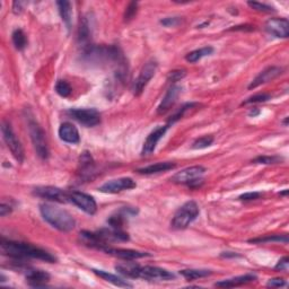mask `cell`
I'll list each match as a JSON object with an SVG mask.
<instances>
[{
    "instance_id": "cell-38",
    "label": "cell",
    "mask_w": 289,
    "mask_h": 289,
    "mask_svg": "<svg viewBox=\"0 0 289 289\" xmlns=\"http://www.w3.org/2000/svg\"><path fill=\"white\" fill-rule=\"evenodd\" d=\"M137 9H138V2H130L128 7L126 8V13H125V21L126 22H129L131 21L134 17V15L137 13Z\"/></svg>"
},
{
    "instance_id": "cell-27",
    "label": "cell",
    "mask_w": 289,
    "mask_h": 289,
    "mask_svg": "<svg viewBox=\"0 0 289 289\" xmlns=\"http://www.w3.org/2000/svg\"><path fill=\"white\" fill-rule=\"evenodd\" d=\"M214 53V48L213 47H203L201 49H196L194 51H191L186 56V60L190 64H195L196 61L201 60L202 58L207 56H210Z\"/></svg>"
},
{
    "instance_id": "cell-13",
    "label": "cell",
    "mask_w": 289,
    "mask_h": 289,
    "mask_svg": "<svg viewBox=\"0 0 289 289\" xmlns=\"http://www.w3.org/2000/svg\"><path fill=\"white\" fill-rule=\"evenodd\" d=\"M168 128H169L168 125L160 126L149 133L147 139H146L144 142V146H142V150H141L142 156H149L155 152L157 144H159L161 138L165 136V133H166Z\"/></svg>"
},
{
    "instance_id": "cell-7",
    "label": "cell",
    "mask_w": 289,
    "mask_h": 289,
    "mask_svg": "<svg viewBox=\"0 0 289 289\" xmlns=\"http://www.w3.org/2000/svg\"><path fill=\"white\" fill-rule=\"evenodd\" d=\"M157 70V63L156 61H148L145 64L144 67L140 70V74L138 78L134 80L132 84V93L136 96H139L144 92L145 87L147 86L148 83L156 74Z\"/></svg>"
},
{
    "instance_id": "cell-21",
    "label": "cell",
    "mask_w": 289,
    "mask_h": 289,
    "mask_svg": "<svg viewBox=\"0 0 289 289\" xmlns=\"http://www.w3.org/2000/svg\"><path fill=\"white\" fill-rule=\"evenodd\" d=\"M254 280H257V276L252 275V273H248V275L238 276V277H235V278L218 281V283L215 284V286L216 287H226V288L237 287V286H241V285L252 283V281H254Z\"/></svg>"
},
{
    "instance_id": "cell-8",
    "label": "cell",
    "mask_w": 289,
    "mask_h": 289,
    "mask_svg": "<svg viewBox=\"0 0 289 289\" xmlns=\"http://www.w3.org/2000/svg\"><path fill=\"white\" fill-rule=\"evenodd\" d=\"M69 202H72L75 206L78 207L80 210H83L84 213L91 216L94 215L96 213V210H97V205H96V201L93 196H91L87 193H84V192H69Z\"/></svg>"
},
{
    "instance_id": "cell-42",
    "label": "cell",
    "mask_w": 289,
    "mask_h": 289,
    "mask_svg": "<svg viewBox=\"0 0 289 289\" xmlns=\"http://www.w3.org/2000/svg\"><path fill=\"white\" fill-rule=\"evenodd\" d=\"M288 263H289L288 257H284L283 259H280L278 261V263H277L275 269H276V270H284V271H286L287 269H288Z\"/></svg>"
},
{
    "instance_id": "cell-44",
    "label": "cell",
    "mask_w": 289,
    "mask_h": 289,
    "mask_svg": "<svg viewBox=\"0 0 289 289\" xmlns=\"http://www.w3.org/2000/svg\"><path fill=\"white\" fill-rule=\"evenodd\" d=\"M23 5H24V3L21 2V1H15L13 3V10H14V13L15 14H19V13H21V11L23 10Z\"/></svg>"
},
{
    "instance_id": "cell-5",
    "label": "cell",
    "mask_w": 289,
    "mask_h": 289,
    "mask_svg": "<svg viewBox=\"0 0 289 289\" xmlns=\"http://www.w3.org/2000/svg\"><path fill=\"white\" fill-rule=\"evenodd\" d=\"M1 132H2V138L5 140L7 147L9 148L10 153L13 154L18 163H23L25 157L24 148L21 144V141L18 140V138L15 134L13 128H11L10 123L8 121H3L1 125Z\"/></svg>"
},
{
    "instance_id": "cell-33",
    "label": "cell",
    "mask_w": 289,
    "mask_h": 289,
    "mask_svg": "<svg viewBox=\"0 0 289 289\" xmlns=\"http://www.w3.org/2000/svg\"><path fill=\"white\" fill-rule=\"evenodd\" d=\"M195 105H196V103H187V104H184V105L181 107L180 110L176 111L175 114L173 115V117H171V119H169L168 122H167V125L171 126V125H173V123H175L177 120H180L181 118H183L184 113H186L189 109H192V107L195 106Z\"/></svg>"
},
{
    "instance_id": "cell-41",
    "label": "cell",
    "mask_w": 289,
    "mask_h": 289,
    "mask_svg": "<svg viewBox=\"0 0 289 289\" xmlns=\"http://www.w3.org/2000/svg\"><path fill=\"white\" fill-rule=\"evenodd\" d=\"M261 196V193L260 192H248V193H244L240 195V200H242V201H252V200H257L259 199Z\"/></svg>"
},
{
    "instance_id": "cell-22",
    "label": "cell",
    "mask_w": 289,
    "mask_h": 289,
    "mask_svg": "<svg viewBox=\"0 0 289 289\" xmlns=\"http://www.w3.org/2000/svg\"><path fill=\"white\" fill-rule=\"evenodd\" d=\"M173 168H175L174 163H172V161H161V163H156V164L149 165V166L138 168L137 172L140 173V174L152 175V174H157V173L171 171V169Z\"/></svg>"
},
{
    "instance_id": "cell-43",
    "label": "cell",
    "mask_w": 289,
    "mask_h": 289,
    "mask_svg": "<svg viewBox=\"0 0 289 289\" xmlns=\"http://www.w3.org/2000/svg\"><path fill=\"white\" fill-rule=\"evenodd\" d=\"M286 285V281L283 278H272L268 281L267 286L268 287H283Z\"/></svg>"
},
{
    "instance_id": "cell-14",
    "label": "cell",
    "mask_w": 289,
    "mask_h": 289,
    "mask_svg": "<svg viewBox=\"0 0 289 289\" xmlns=\"http://www.w3.org/2000/svg\"><path fill=\"white\" fill-rule=\"evenodd\" d=\"M265 30L273 36L287 38L289 35V22L287 18H270L265 23Z\"/></svg>"
},
{
    "instance_id": "cell-6",
    "label": "cell",
    "mask_w": 289,
    "mask_h": 289,
    "mask_svg": "<svg viewBox=\"0 0 289 289\" xmlns=\"http://www.w3.org/2000/svg\"><path fill=\"white\" fill-rule=\"evenodd\" d=\"M67 113L86 128H93L101 123V114L96 109H70Z\"/></svg>"
},
{
    "instance_id": "cell-36",
    "label": "cell",
    "mask_w": 289,
    "mask_h": 289,
    "mask_svg": "<svg viewBox=\"0 0 289 289\" xmlns=\"http://www.w3.org/2000/svg\"><path fill=\"white\" fill-rule=\"evenodd\" d=\"M186 75H187V71L184 70V69H176V70L169 71V74L167 76V80L171 83H176L182 78H184Z\"/></svg>"
},
{
    "instance_id": "cell-45",
    "label": "cell",
    "mask_w": 289,
    "mask_h": 289,
    "mask_svg": "<svg viewBox=\"0 0 289 289\" xmlns=\"http://www.w3.org/2000/svg\"><path fill=\"white\" fill-rule=\"evenodd\" d=\"M222 257H240L237 253H234V252H224L222 253Z\"/></svg>"
},
{
    "instance_id": "cell-37",
    "label": "cell",
    "mask_w": 289,
    "mask_h": 289,
    "mask_svg": "<svg viewBox=\"0 0 289 289\" xmlns=\"http://www.w3.org/2000/svg\"><path fill=\"white\" fill-rule=\"evenodd\" d=\"M248 5L251 7V8L256 9L257 11H263V13H271V11H275L271 6L265 5V3L257 2V1H249Z\"/></svg>"
},
{
    "instance_id": "cell-3",
    "label": "cell",
    "mask_w": 289,
    "mask_h": 289,
    "mask_svg": "<svg viewBox=\"0 0 289 289\" xmlns=\"http://www.w3.org/2000/svg\"><path fill=\"white\" fill-rule=\"evenodd\" d=\"M200 209L195 201H188L181 206L173 217L171 226L173 229H186L199 216Z\"/></svg>"
},
{
    "instance_id": "cell-46",
    "label": "cell",
    "mask_w": 289,
    "mask_h": 289,
    "mask_svg": "<svg viewBox=\"0 0 289 289\" xmlns=\"http://www.w3.org/2000/svg\"><path fill=\"white\" fill-rule=\"evenodd\" d=\"M257 114H259V111H257H257H253V110H252L251 112H250V115H253V117H256Z\"/></svg>"
},
{
    "instance_id": "cell-31",
    "label": "cell",
    "mask_w": 289,
    "mask_h": 289,
    "mask_svg": "<svg viewBox=\"0 0 289 289\" xmlns=\"http://www.w3.org/2000/svg\"><path fill=\"white\" fill-rule=\"evenodd\" d=\"M56 92L61 97H69L72 93V88L65 80H58L56 84Z\"/></svg>"
},
{
    "instance_id": "cell-28",
    "label": "cell",
    "mask_w": 289,
    "mask_h": 289,
    "mask_svg": "<svg viewBox=\"0 0 289 289\" xmlns=\"http://www.w3.org/2000/svg\"><path fill=\"white\" fill-rule=\"evenodd\" d=\"M211 270H207V269H184V270L180 271V275L184 277L187 280H195L200 278H205L211 275Z\"/></svg>"
},
{
    "instance_id": "cell-4",
    "label": "cell",
    "mask_w": 289,
    "mask_h": 289,
    "mask_svg": "<svg viewBox=\"0 0 289 289\" xmlns=\"http://www.w3.org/2000/svg\"><path fill=\"white\" fill-rule=\"evenodd\" d=\"M29 125V132L31 136V140L35 148L37 156L42 160H47L49 157V146L47 141V136H45L44 130L38 125L37 121L34 120L33 118L29 117L28 119Z\"/></svg>"
},
{
    "instance_id": "cell-19",
    "label": "cell",
    "mask_w": 289,
    "mask_h": 289,
    "mask_svg": "<svg viewBox=\"0 0 289 289\" xmlns=\"http://www.w3.org/2000/svg\"><path fill=\"white\" fill-rule=\"evenodd\" d=\"M58 133H59L60 139L64 142H67V144L77 145L80 141L78 129H77L74 125H71V123L69 122L63 123V125L60 126Z\"/></svg>"
},
{
    "instance_id": "cell-29",
    "label": "cell",
    "mask_w": 289,
    "mask_h": 289,
    "mask_svg": "<svg viewBox=\"0 0 289 289\" xmlns=\"http://www.w3.org/2000/svg\"><path fill=\"white\" fill-rule=\"evenodd\" d=\"M11 40H13L14 47L16 48L18 51H22L26 48L28 45V37H26V34L23 32V30L17 29L15 30L13 34H11Z\"/></svg>"
},
{
    "instance_id": "cell-26",
    "label": "cell",
    "mask_w": 289,
    "mask_h": 289,
    "mask_svg": "<svg viewBox=\"0 0 289 289\" xmlns=\"http://www.w3.org/2000/svg\"><path fill=\"white\" fill-rule=\"evenodd\" d=\"M94 172V161L92 159L91 154L85 152L80 156V174L83 177H90Z\"/></svg>"
},
{
    "instance_id": "cell-20",
    "label": "cell",
    "mask_w": 289,
    "mask_h": 289,
    "mask_svg": "<svg viewBox=\"0 0 289 289\" xmlns=\"http://www.w3.org/2000/svg\"><path fill=\"white\" fill-rule=\"evenodd\" d=\"M139 269L140 265L134 263L132 261H127L122 262V263H119L115 265V270H117L121 276L126 277V278H132V279H138V276H139Z\"/></svg>"
},
{
    "instance_id": "cell-47",
    "label": "cell",
    "mask_w": 289,
    "mask_h": 289,
    "mask_svg": "<svg viewBox=\"0 0 289 289\" xmlns=\"http://www.w3.org/2000/svg\"><path fill=\"white\" fill-rule=\"evenodd\" d=\"M287 193H288V190H285L284 192H280V195H287Z\"/></svg>"
},
{
    "instance_id": "cell-34",
    "label": "cell",
    "mask_w": 289,
    "mask_h": 289,
    "mask_svg": "<svg viewBox=\"0 0 289 289\" xmlns=\"http://www.w3.org/2000/svg\"><path fill=\"white\" fill-rule=\"evenodd\" d=\"M271 98V95L270 94H265V93H260V94H256L251 96V97L246 98L243 104H252V103H263V102H267L269 99Z\"/></svg>"
},
{
    "instance_id": "cell-30",
    "label": "cell",
    "mask_w": 289,
    "mask_h": 289,
    "mask_svg": "<svg viewBox=\"0 0 289 289\" xmlns=\"http://www.w3.org/2000/svg\"><path fill=\"white\" fill-rule=\"evenodd\" d=\"M250 243H272V242H280L287 244L288 243V236L287 235H267L263 237H257L249 240Z\"/></svg>"
},
{
    "instance_id": "cell-17",
    "label": "cell",
    "mask_w": 289,
    "mask_h": 289,
    "mask_svg": "<svg viewBox=\"0 0 289 289\" xmlns=\"http://www.w3.org/2000/svg\"><path fill=\"white\" fill-rule=\"evenodd\" d=\"M181 92H182V87L179 86V85H173V86L168 88L166 94H165L159 107H157V112H159V114L166 113L167 111L174 105L177 97H179L181 94Z\"/></svg>"
},
{
    "instance_id": "cell-9",
    "label": "cell",
    "mask_w": 289,
    "mask_h": 289,
    "mask_svg": "<svg viewBox=\"0 0 289 289\" xmlns=\"http://www.w3.org/2000/svg\"><path fill=\"white\" fill-rule=\"evenodd\" d=\"M138 278L148 280V281H169L175 279V275L166 269L152 267V265H145L139 269V276Z\"/></svg>"
},
{
    "instance_id": "cell-35",
    "label": "cell",
    "mask_w": 289,
    "mask_h": 289,
    "mask_svg": "<svg viewBox=\"0 0 289 289\" xmlns=\"http://www.w3.org/2000/svg\"><path fill=\"white\" fill-rule=\"evenodd\" d=\"M281 161L280 157L277 156H259L252 161L254 164H277Z\"/></svg>"
},
{
    "instance_id": "cell-11",
    "label": "cell",
    "mask_w": 289,
    "mask_h": 289,
    "mask_svg": "<svg viewBox=\"0 0 289 289\" xmlns=\"http://www.w3.org/2000/svg\"><path fill=\"white\" fill-rule=\"evenodd\" d=\"M137 187V183L131 177H120V179L111 180L98 188L99 192L103 193H119V192L131 190Z\"/></svg>"
},
{
    "instance_id": "cell-25",
    "label": "cell",
    "mask_w": 289,
    "mask_h": 289,
    "mask_svg": "<svg viewBox=\"0 0 289 289\" xmlns=\"http://www.w3.org/2000/svg\"><path fill=\"white\" fill-rule=\"evenodd\" d=\"M91 35H92V32H91L90 22H88V19L86 17H85L83 19V22L80 23L79 31H78V40L80 42V44L84 45L85 49L91 47L90 44Z\"/></svg>"
},
{
    "instance_id": "cell-16",
    "label": "cell",
    "mask_w": 289,
    "mask_h": 289,
    "mask_svg": "<svg viewBox=\"0 0 289 289\" xmlns=\"http://www.w3.org/2000/svg\"><path fill=\"white\" fill-rule=\"evenodd\" d=\"M281 72H283V68L276 67V65L263 69V70L252 80L251 84L249 85V90H253V88L259 87L261 85L271 82V80L280 76Z\"/></svg>"
},
{
    "instance_id": "cell-15",
    "label": "cell",
    "mask_w": 289,
    "mask_h": 289,
    "mask_svg": "<svg viewBox=\"0 0 289 289\" xmlns=\"http://www.w3.org/2000/svg\"><path fill=\"white\" fill-rule=\"evenodd\" d=\"M103 252L106 254H110V256H113L115 257H119V259L127 260V261H133L137 259H142V257H150V254L147 252H141V251H136V250H129V249H115L112 246H106L105 249L103 250Z\"/></svg>"
},
{
    "instance_id": "cell-1",
    "label": "cell",
    "mask_w": 289,
    "mask_h": 289,
    "mask_svg": "<svg viewBox=\"0 0 289 289\" xmlns=\"http://www.w3.org/2000/svg\"><path fill=\"white\" fill-rule=\"evenodd\" d=\"M0 250H1L3 256L9 257L13 260L23 261L25 259H37L49 262V263L57 262V257L52 256L51 253L41 248H37L35 245L29 244V243L7 241L5 238H1Z\"/></svg>"
},
{
    "instance_id": "cell-24",
    "label": "cell",
    "mask_w": 289,
    "mask_h": 289,
    "mask_svg": "<svg viewBox=\"0 0 289 289\" xmlns=\"http://www.w3.org/2000/svg\"><path fill=\"white\" fill-rule=\"evenodd\" d=\"M58 9H59V14L61 16L63 22L67 26L68 30L71 29L72 24V9H71V3L69 1H57Z\"/></svg>"
},
{
    "instance_id": "cell-32",
    "label": "cell",
    "mask_w": 289,
    "mask_h": 289,
    "mask_svg": "<svg viewBox=\"0 0 289 289\" xmlns=\"http://www.w3.org/2000/svg\"><path fill=\"white\" fill-rule=\"evenodd\" d=\"M214 137L213 136H203L200 137L196 139L193 144H192V148L193 149H203L209 147V146L213 145L214 142Z\"/></svg>"
},
{
    "instance_id": "cell-12",
    "label": "cell",
    "mask_w": 289,
    "mask_h": 289,
    "mask_svg": "<svg viewBox=\"0 0 289 289\" xmlns=\"http://www.w3.org/2000/svg\"><path fill=\"white\" fill-rule=\"evenodd\" d=\"M206 168L200 165H195V166L187 167L182 169V171L175 173L174 175L171 177V181L174 183L179 184H188L193 182L194 180L200 179L203 174H205Z\"/></svg>"
},
{
    "instance_id": "cell-10",
    "label": "cell",
    "mask_w": 289,
    "mask_h": 289,
    "mask_svg": "<svg viewBox=\"0 0 289 289\" xmlns=\"http://www.w3.org/2000/svg\"><path fill=\"white\" fill-rule=\"evenodd\" d=\"M33 193L38 198L47 199L50 201L67 203L69 202V192L56 187H37L34 189Z\"/></svg>"
},
{
    "instance_id": "cell-23",
    "label": "cell",
    "mask_w": 289,
    "mask_h": 289,
    "mask_svg": "<svg viewBox=\"0 0 289 289\" xmlns=\"http://www.w3.org/2000/svg\"><path fill=\"white\" fill-rule=\"evenodd\" d=\"M93 272L95 275H97L99 278H102L103 280L107 281V283L114 285V286L118 287H132V285L129 284L128 281L123 280L120 277L112 275V273L104 271V270H97V269H93Z\"/></svg>"
},
{
    "instance_id": "cell-39",
    "label": "cell",
    "mask_w": 289,
    "mask_h": 289,
    "mask_svg": "<svg viewBox=\"0 0 289 289\" xmlns=\"http://www.w3.org/2000/svg\"><path fill=\"white\" fill-rule=\"evenodd\" d=\"M181 21H182V19L180 17H166L161 19V24L166 26V28H174V26H177L180 24Z\"/></svg>"
},
{
    "instance_id": "cell-18",
    "label": "cell",
    "mask_w": 289,
    "mask_h": 289,
    "mask_svg": "<svg viewBox=\"0 0 289 289\" xmlns=\"http://www.w3.org/2000/svg\"><path fill=\"white\" fill-rule=\"evenodd\" d=\"M25 277L26 281L32 287H45L51 278L47 271L37 270V269H28Z\"/></svg>"
},
{
    "instance_id": "cell-2",
    "label": "cell",
    "mask_w": 289,
    "mask_h": 289,
    "mask_svg": "<svg viewBox=\"0 0 289 289\" xmlns=\"http://www.w3.org/2000/svg\"><path fill=\"white\" fill-rule=\"evenodd\" d=\"M40 213L45 222L60 232L67 233L75 228V218L67 210L50 203H42L40 205Z\"/></svg>"
},
{
    "instance_id": "cell-40",
    "label": "cell",
    "mask_w": 289,
    "mask_h": 289,
    "mask_svg": "<svg viewBox=\"0 0 289 289\" xmlns=\"http://www.w3.org/2000/svg\"><path fill=\"white\" fill-rule=\"evenodd\" d=\"M13 205H10L9 202L7 203L5 200H2L1 206H0V216H1V217H5V216L9 215L11 211H13Z\"/></svg>"
}]
</instances>
